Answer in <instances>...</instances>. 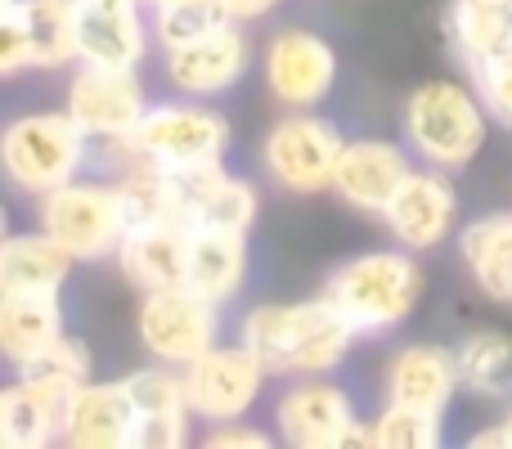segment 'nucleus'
I'll return each instance as SVG.
<instances>
[{"mask_svg": "<svg viewBox=\"0 0 512 449\" xmlns=\"http://www.w3.org/2000/svg\"><path fill=\"white\" fill-rule=\"evenodd\" d=\"M490 108L477 95V86H463L454 77H427L405 95L400 108V135H405L409 153L427 167L463 171L490 135Z\"/></svg>", "mask_w": 512, "mask_h": 449, "instance_id": "2", "label": "nucleus"}, {"mask_svg": "<svg viewBox=\"0 0 512 449\" xmlns=\"http://www.w3.org/2000/svg\"><path fill=\"white\" fill-rule=\"evenodd\" d=\"M63 108L77 117L86 140H131L140 117L149 113L140 68H90L77 63Z\"/></svg>", "mask_w": 512, "mask_h": 449, "instance_id": "11", "label": "nucleus"}, {"mask_svg": "<svg viewBox=\"0 0 512 449\" xmlns=\"http://www.w3.org/2000/svg\"><path fill=\"white\" fill-rule=\"evenodd\" d=\"M72 391L54 382L14 378L0 391V445L5 449H45L63 445V418H68Z\"/></svg>", "mask_w": 512, "mask_h": 449, "instance_id": "20", "label": "nucleus"}, {"mask_svg": "<svg viewBox=\"0 0 512 449\" xmlns=\"http://www.w3.org/2000/svg\"><path fill=\"white\" fill-rule=\"evenodd\" d=\"M140 409L126 382H81L63 418V445L72 449H131Z\"/></svg>", "mask_w": 512, "mask_h": 449, "instance_id": "18", "label": "nucleus"}, {"mask_svg": "<svg viewBox=\"0 0 512 449\" xmlns=\"http://www.w3.org/2000/svg\"><path fill=\"white\" fill-rule=\"evenodd\" d=\"M234 23L221 9V0H167V5H149V32L158 50H180L189 41H203L216 27Z\"/></svg>", "mask_w": 512, "mask_h": 449, "instance_id": "30", "label": "nucleus"}, {"mask_svg": "<svg viewBox=\"0 0 512 449\" xmlns=\"http://www.w3.org/2000/svg\"><path fill=\"white\" fill-rule=\"evenodd\" d=\"M441 423H445V414L387 400V405L369 418V436H373V449H432L445 441Z\"/></svg>", "mask_w": 512, "mask_h": 449, "instance_id": "31", "label": "nucleus"}, {"mask_svg": "<svg viewBox=\"0 0 512 449\" xmlns=\"http://www.w3.org/2000/svg\"><path fill=\"white\" fill-rule=\"evenodd\" d=\"M445 32H450L454 54L472 72L499 54H512V9L486 5V0H454L445 14Z\"/></svg>", "mask_w": 512, "mask_h": 449, "instance_id": "26", "label": "nucleus"}, {"mask_svg": "<svg viewBox=\"0 0 512 449\" xmlns=\"http://www.w3.org/2000/svg\"><path fill=\"white\" fill-rule=\"evenodd\" d=\"M117 189H122V203H126V221L131 225H185V198H180V180L171 167H162V162H149L140 158L135 167H126L122 176H117Z\"/></svg>", "mask_w": 512, "mask_h": 449, "instance_id": "27", "label": "nucleus"}, {"mask_svg": "<svg viewBox=\"0 0 512 449\" xmlns=\"http://www.w3.org/2000/svg\"><path fill=\"white\" fill-rule=\"evenodd\" d=\"M77 256L45 229L9 234L0 247V292H63Z\"/></svg>", "mask_w": 512, "mask_h": 449, "instance_id": "23", "label": "nucleus"}, {"mask_svg": "<svg viewBox=\"0 0 512 449\" xmlns=\"http://www.w3.org/2000/svg\"><path fill=\"white\" fill-rule=\"evenodd\" d=\"M274 5H279V0H221V9L234 18V23H252V18L270 14Z\"/></svg>", "mask_w": 512, "mask_h": 449, "instance_id": "37", "label": "nucleus"}, {"mask_svg": "<svg viewBox=\"0 0 512 449\" xmlns=\"http://www.w3.org/2000/svg\"><path fill=\"white\" fill-rule=\"evenodd\" d=\"M81 63L90 68H140L153 45L149 0H77Z\"/></svg>", "mask_w": 512, "mask_h": 449, "instance_id": "15", "label": "nucleus"}, {"mask_svg": "<svg viewBox=\"0 0 512 449\" xmlns=\"http://www.w3.org/2000/svg\"><path fill=\"white\" fill-rule=\"evenodd\" d=\"M248 279V234L239 229H194L189 238V274L185 288L198 297L230 306Z\"/></svg>", "mask_w": 512, "mask_h": 449, "instance_id": "22", "label": "nucleus"}, {"mask_svg": "<svg viewBox=\"0 0 512 449\" xmlns=\"http://www.w3.org/2000/svg\"><path fill=\"white\" fill-rule=\"evenodd\" d=\"M274 432L292 449H373L369 418L355 414V396L328 382V373L288 378L274 400Z\"/></svg>", "mask_w": 512, "mask_h": 449, "instance_id": "6", "label": "nucleus"}, {"mask_svg": "<svg viewBox=\"0 0 512 449\" xmlns=\"http://www.w3.org/2000/svg\"><path fill=\"white\" fill-rule=\"evenodd\" d=\"M149 5H167V0H149Z\"/></svg>", "mask_w": 512, "mask_h": 449, "instance_id": "41", "label": "nucleus"}, {"mask_svg": "<svg viewBox=\"0 0 512 449\" xmlns=\"http://www.w3.org/2000/svg\"><path fill=\"white\" fill-rule=\"evenodd\" d=\"M414 153L409 144L382 140V135H346L342 158L333 171V194L342 198L351 212L382 216L405 176L414 171Z\"/></svg>", "mask_w": 512, "mask_h": 449, "instance_id": "13", "label": "nucleus"}, {"mask_svg": "<svg viewBox=\"0 0 512 449\" xmlns=\"http://www.w3.org/2000/svg\"><path fill=\"white\" fill-rule=\"evenodd\" d=\"M454 360H459L463 391L486 400L512 396V333L504 328H477V333L459 337Z\"/></svg>", "mask_w": 512, "mask_h": 449, "instance_id": "28", "label": "nucleus"}, {"mask_svg": "<svg viewBox=\"0 0 512 449\" xmlns=\"http://www.w3.org/2000/svg\"><path fill=\"white\" fill-rule=\"evenodd\" d=\"M265 90L283 108H315L337 86V50L310 27H283L265 45Z\"/></svg>", "mask_w": 512, "mask_h": 449, "instance_id": "12", "label": "nucleus"}, {"mask_svg": "<svg viewBox=\"0 0 512 449\" xmlns=\"http://www.w3.org/2000/svg\"><path fill=\"white\" fill-rule=\"evenodd\" d=\"M36 225L59 238L77 261L117 256L126 229H131L122 189L108 176H90V180L77 176V180H68V185L50 189L45 198H36Z\"/></svg>", "mask_w": 512, "mask_h": 449, "instance_id": "5", "label": "nucleus"}, {"mask_svg": "<svg viewBox=\"0 0 512 449\" xmlns=\"http://www.w3.org/2000/svg\"><path fill=\"white\" fill-rule=\"evenodd\" d=\"M248 63H252V45L243 23H225L212 36H203V41H189L180 50H162L167 81L180 95H194V99H212L221 90L239 86Z\"/></svg>", "mask_w": 512, "mask_h": 449, "instance_id": "16", "label": "nucleus"}, {"mask_svg": "<svg viewBox=\"0 0 512 449\" xmlns=\"http://www.w3.org/2000/svg\"><path fill=\"white\" fill-rule=\"evenodd\" d=\"M189 238L194 229L185 225H131L117 247V265H122L126 283L140 292H162V288H185L189 274Z\"/></svg>", "mask_w": 512, "mask_h": 449, "instance_id": "21", "label": "nucleus"}, {"mask_svg": "<svg viewBox=\"0 0 512 449\" xmlns=\"http://www.w3.org/2000/svg\"><path fill=\"white\" fill-rule=\"evenodd\" d=\"M203 445H212V449H270V445H279V432H265V427L248 423V418H230V423L207 427Z\"/></svg>", "mask_w": 512, "mask_h": 449, "instance_id": "36", "label": "nucleus"}, {"mask_svg": "<svg viewBox=\"0 0 512 449\" xmlns=\"http://www.w3.org/2000/svg\"><path fill=\"white\" fill-rule=\"evenodd\" d=\"M468 445H512V427L499 423V427H486V432L468 436Z\"/></svg>", "mask_w": 512, "mask_h": 449, "instance_id": "38", "label": "nucleus"}, {"mask_svg": "<svg viewBox=\"0 0 512 449\" xmlns=\"http://www.w3.org/2000/svg\"><path fill=\"white\" fill-rule=\"evenodd\" d=\"M427 292V274L409 247H378L333 265L324 279V297L360 328V337H378L400 328L418 310Z\"/></svg>", "mask_w": 512, "mask_h": 449, "instance_id": "3", "label": "nucleus"}, {"mask_svg": "<svg viewBox=\"0 0 512 449\" xmlns=\"http://www.w3.org/2000/svg\"><path fill=\"white\" fill-rule=\"evenodd\" d=\"M477 95L486 99L490 117H495L504 131H512V54H499V59L481 63V68L468 72Z\"/></svg>", "mask_w": 512, "mask_h": 449, "instance_id": "34", "label": "nucleus"}, {"mask_svg": "<svg viewBox=\"0 0 512 449\" xmlns=\"http://www.w3.org/2000/svg\"><path fill=\"white\" fill-rule=\"evenodd\" d=\"M176 180H180V198H185V221L194 229H239V234L252 229L261 198H256L252 180L225 171V158L180 167Z\"/></svg>", "mask_w": 512, "mask_h": 449, "instance_id": "17", "label": "nucleus"}, {"mask_svg": "<svg viewBox=\"0 0 512 449\" xmlns=\"http://www.w3.org/2000/svg\"><path fill=\"white\" fill-rule=\"evenodd\" d=\"M382 391H387V400H400V405H418V409H432V414H445L450 400L463 391L454 346H441V342L400 346L387 360Z\"/></svg>", "mask_w": 512, "mask_h": 449, "instance_id": "19", "label": "nucleus"}, {"mask_svg": "<svg viewBox=\"0 0 512 449\" xmlns=\"http://www.w3.org/2000/svg\"><path fill=\"white\" fill-rule=\"evenodd\" d=\"M14 373L18 378H36V382H54V387L77 391L81 382L95 378V355H90V346L81 342V337L63 333V337H54L45 351H36L32 360L18 364Z\"/></svg>", "mask_w": 512, "mask_h": 449, "instance_id": "33", "label": "nucleus"}, {"mask_svg": "<svg viewBox=\"0 0 512 449\" xmlns=\"http://www.w3.org/2000/svg\"><path fill=\"white\" fill-rule=\"evenodd\" d=\"M221 310L225 306L198 297L194 288L144 292L135 333H140V346L153 360L185 369V364H194L198 355H207L221 342Z\"/></svg>", "mask_w": 512, "mask_h": 449, "instance_id": "9", "label": "nucleus"}, {"mask_svg": "<svg viewBox=\"0 0 512 449\" xmlns=\"http://www.w3.org/2000/svg\"><path fill=\"white\" fill-rule=\"evenodd\" d=\"M234 131L230 117L207 108L203 99H162L149 104V113L135 126V153L162 167H194V162H216L225 158Z\"/></svg>", "mask_w": 512, "mask_h": 449, "instance_id": "8", "label": "nucleus"}, {"mask_svg": "<svg viewBox=\"0 0 512 449\" xmlns=\"http://www.w3.org/2000/svg\"><path fill=\"white\" fill-rule=\"evenodd\" d=\"M270 378L274 373L265 369V360L248 342H234V346L216 342L207 355L185 364L189 409H194V418L207 427L230 423V418H248Z\"/></svg>", "mask_w": 512, "mask_h": 449, "instance_id": "10", "label": "nucleus"}, {"mask_svg": "<svg viewBox=\"0 0 512 449\" xmlns=\"http://www.w3.org/2000/svg\"><path fill=\"white\" fill-rule=\"evenodd\" d=\"M391 238L409 252H432L459 229V189L450 185V171L441 167H414L396 198L382 212Z\"/></svg>", "mask_w": 512, "mask_h": 449, "instance_id": "14", "label": "nucleus"}, {"mask_svg": "<svg viewBox=\"0 0 512 449\" xmlns=\"http://www.w3.org/2000/svg\"><path fill=\"white\" fill-rule=\"evenodd\" d=\"M342 126L328 117L310 113V108H288V117L265 131L261 140V167L283 194L315 198L333 189V171L342 158Z\"/></svg>", "mask_w": 512, "mask_h": 449, "instance_id": "7", "label": "nucleus"}, {"mask_svg": "<svg viewBox=\"0 0 512 449\" xmlns=\"http://www.w3.org/2000/svg\"><path fill=\"white\" fill-rule=\"evenodd\" d=\"M27 68H36V50L14 0V5H0V77H18Z\"/></svg>", "mask_w": 512, "mask_h": 449, "instance_id": "35", "label": "nucleus"}, {"mask_svg": "<svg viewBox=\"0 0 512 449\" xmlns=\"http://www.w3.org/2000/svg\"><path fill=\"white\" fill-rule=\"evenodd\" d=\"M486 5H508L512 9V0H486Z\"/></svg>", "mask_w": 512, "mask_h": 449, "instance_id": "39", "label": "nucleus"}, {"mask_svg": "<svg viewBox=\"0 0 512 449\" xmlns=\"http://www.w3.org/2000/svg\"><path fill=\"white\" fill-rule=\"evenodd\" d=\"M126 391H131L140 418H171V414H194L189 409V391H185V369L176 364H144V369L126 373Z\"/></svg>", "mask_w": 512, "mask_h": 449, "instance_id": "32", "label": "nucleus"}, {"mask_svg": "<svg viewBox=\"0 0 512 449\" xmlns=\"http://www.w3.org/2000/svg\"><path fill=\"white\" fill-rule=\"evenodd\" d=\"M5 180L27 198H45L86 171V131L68 108L59 113H23L0 135Z\"/></svg>", "mask_w": 512, "mask_h": 449, "instance_id": "4", "label": "nucleus"}, {"mask_svg": "<svg viewBox=\"0 0 512 449\" xmlns=\"http://www.w3.org/2000/svg\"><path fill=\"white\" fill-rule=\"evenodd\" d=\"M18 14H23L27 36H32L36 68H68V63H81L77 0H18Z\"/></svg>", "mask_w": 512, "mask_h": 449, "instance_id": "29", "label": "nucleus"}, {"mask_svg": "<svg viewBox=\"0 0 512 449\" xmlns=\"http://www.w3.org/2000/svg\"><path fill=\"white\" fill-rule=\"evenodd\" d=\"M239 342H248L274 378H319L337 373L355 351L360 328L319 292L315 301H261L239 319Z\"/></svg>", "mask_w": 512, "mask_h": 449, "instance_id": "1", "label": "nucleus"}, {"mask_svg": "<svg viewBox=\"0 0 512 449\" xmlns=\"http://www.w3.org/2000/svg\"><path fill=\"white\" fill-rule=\"evenodd\" d=\"M459 256L490 301L512 306V212L477 216L459 229Z\"/></svg>", "mask_w": 512, "mask_h": 449, "instance_id": "25", "label": "nucleus"}, {"mask_svg": "<svg viewBox=\"0 0 512 449\" xmlns=\"http://www.w3.org/2000/svg\"><path fill=\"white\" fill-rule=\"evenodd\" d=\"M504 423H508V427H512V409H508V418H504Z\"/></svg>", "mask_w": 512, "mask_h": 449, "instance_id": "40", "label": "nucleus"}, {"mask_svg": "<svg viewBox=\"0 0 512 449\" xmlns=\"http://www.w3.org/2000/svg\"><path fill=\"white\" fill-rule=\"evenodd\" d=\"M63 333L59 292H0V355L14 369Z\"/></svg>", "mask_w": 512, "mask_h": 449, "instance_id": "24", "label": "nucleus"}]
</instances>
